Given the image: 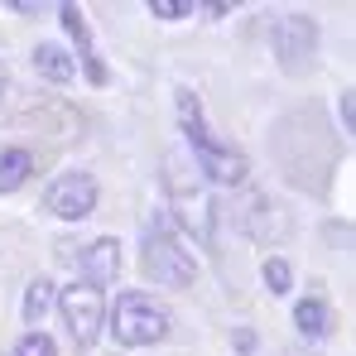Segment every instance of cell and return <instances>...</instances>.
<instances>
[{"instance_id":"6da1fadb","label":"cell","mask_w":356,"mask_h":356,"mask_svg":"<svg viewBox=\"0 0 356 356\" xmlns=\"http://www.w3.org/2000/svg\"><path fill=\"white\" fill-rule=\"evenodd\" d=\"M178 120H183V135H188V145H193V159H197V169L212 178V183H241V178L250 174V164H245V154L232 149V145H222L207 125H202V111H197V97L188 92V87H178Z\"/></svg>"},{"instance_id":"5bb4252c","label":"cell","mask_w":356,"mask_h":356,"mask_svg":"<svg viewBox=\"0 0 356 356\" xmlns=\"http://www.w3.org/2000/svg\"><path fill=\"white\" fill-rule=\"evenodd\" d=\"M265 284H270L275 294H289L294 270H289V260H284V255H270V260H265Z\"/></svg>"},{"instance_id":"3957f363","label":"cell","mask_w":356,"mask_h":356,"mask_svg":"<svg viewBox=\"0 0 356 356\" xmlns=\"http://www.w3.org/2000/svg\"><path fill=\"white\" fill-rule=\"evenodd\" d=\"M140 265H145L149 280H159V284H169V289H183V284L197 280V260H193V255L178 245L174 232L159 227V222H149V232H145V255H140Z\"/></svg>"},{"instance_id":"30bf717a","label":"cell","mask_w":356,"mask_h":356,"mask_svg":"<svg viewBox=\"0 0 356 356\" xmlns=\"http://www.w3.org/2000/svg\"><path fill=\"white\" fill-rule=\"evenodd\" d=\"M34 174V159H29V149H19V145H5L0 149V193H15L24 178Z\"/></svg>"},{"instance_id":"e0dca14e","label":"cell","mask_w":356,"mask_h":356,"mask_svg":"<svg viewBox=\"0 0 356 356\" xmlns=\"http://www.w3.org/2000/svg\"><path fill=\"white\" fill-rule=\"evenodd\" d=\"M0 87H5V67H0Z\"/></svg>"},{"instance_id":"8fae6325","label":"cell","mask_w":356,"mask_h":356,"mask_svg":"<svg viewBox=\"0 0 356 356\" xmlns=\"http://www.w3.org/2000/svg\"><path fill=\"white\" fill-rule=\"evenodd\" d=\"M294 323L303 337H327V327H332V313H327V303L323 298H303L294 308Z\"/></svg>"},{"instance_id":"9c48e42d","label":"cell","mask_w":356,"mask_h":356,"mask_svg":"<svg viewBox=\"0 0 356 356\" xmlns=\"http://www.w3.org/2000/svg\"><path fill=\"white\" fill-rule=\"evenodd\" d=\"M58 19L63 29L72 34V44L82 49V72H87V82H106V67H102V58H97V49H92V29H87V19H82V10L77 5H58Z\"/></svg>"},{"instance_id":"7a4b0ae2","label":"cell","mask_w":356,"mask_h":356,"mask_svg":"<svg viewBox=\"0 0 356 356\" xmlns=\"http://www.w3.org/2000/svg\"><path fill=\"white\" fill-rule=\"evenodd\" d=\"M111 332H116V342H125V347H149V342H159L169 332V308L154 294H135L130 289L111 308Z\"/></svg>"},{"instance_id":"8992f818","label":"cell","mask_w":356,"mask_h":356,"mask_svg":"<svg viewBox=\"0 0 356 356\" xmlns=\"http://www.w3.org/2000/svg\"><path fill=\"white\" fill-rule=\"evenodd\" d=\"M313 44H318L313 19H303V15H284V19H275V54L289 63V67H303V63L313 58Z\"/></svg>"},{"instance_id":"4fadbf2b","label":"cell","mask_w":356,"mask_h":356,"mask_svg":"<svg viewBox=\"0 0 356 356\" xmlns=\"http://www.w3.org/2000/svg\"><path fill=\"white\" fill-rule=\"evenodd\" d=\"M49 308H54V284H49V280H34V284H29V298H24V318L39 323Z\"/></svg>"},{"instance_id":"277c9868","label":"cell","mask_w":356,"mask_h":356,"mask_svg":"<svg viewBox=\"0 0 356 356\" xmlns=\"http://www.w3.org/2000/svg\"><path fill=\"white\" fill-rule=\"evenodd\" d=\"M58 308H63V323H67V332L82 342V347H92L97 337H102V323H106V298L102 289H92V284H67L58 294Z\"/></svg>"},{"instance_id":"52a82bcc","label":"cell","mask_w":356,"mask_h":356,"mask_svg":"<svg viewBox=\"0 0 356 356\" xmlns=\"http://www.w3.org/2000/svg\"><path fill=\"white\" fill-rule=\"evenodd\" d=\"M120 275V241L116 236H102L82 250V284L92 289H106L111 280Z\"/></svg>"},{"instance_id":"9a60e30c","label":"cell","mask_w":356,"mask_h":356,"mask_svg":"<svg viewBox=\"0 0 356 356\" xmlns=\"http://www.w3.org/2000/svg\"><path fill=\"white\" fill-rule=\"evenodd\" d=\"M10 356H58V347H54V337H44V332H24Z\"/></svg>"},{"instance_id":"7c38bea8","label":"cell","mask_w":356,"mask_h":356,"mask_svg":"<svg viewBox=\"0 0 356 356\" xmlns=\"http://www.w3.org/2000/svg\"><path fill=\"white\" fill-rule=\"evenodd\" d=\"M34 67H39L49 82H58V87L72 77V58L63 54L58 44H39V49H34Z\"/></svg>"},{"instance_id":"2e32d148","label":"cell","mask_w":356,"mask_h":356,"mask_svg":"<svg viewBox=\"0 0 356 356\" xmlns=\"http://www.w3.org/2000/svg\"><path fill=\"white\" fill-rule=\"evenodd\" d=\"M197 5L193 0H149V15L154 19H183V15H193Z\"/></svg>"},{"instance_id":"ba28073f","label":"cell","mask_w":356,"mask_h":356,"mask_svg":"<svg viewBox=\"0 0 356 356\" xmlns=\"http://www.w3.org/2000/svg\"><path fill=\"white\" fill-rule=\"evenodd\" d=\"M174 183V207L183 212V222L193 227V236H212V202H207V188L197 183H183V178H169Z\"/></svg>"},{"instance_id":"5b68a950","label":"cell","mask_w":356,"mask_h":356,"mask_svg":"<svg viewBox=\"0 0 356 356\" xmlns=\"http://www.w3.org/2000/svg\"><path fill=\"white\" fill-rule=\"evenodd\" d=\"M49 212L54 217H63V222H82L92 207H97V183L87 174H63L49 183Z\"/></svg>"}]
</instances>
